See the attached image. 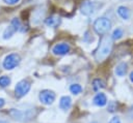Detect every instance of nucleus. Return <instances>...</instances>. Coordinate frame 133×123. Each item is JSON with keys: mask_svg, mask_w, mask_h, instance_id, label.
Instances as JSON below:
<instances>
[{"mask_svg": "<svg viewBox=\"0 0 133 123\" xmlns=\"http://www.w3.org/2000/svg\"><path fill=\"white\" fill-rule=\"evenodd\" d=\"M91 123H98V122H96V121H95V122H91Z\"/></svg>", "mask_w": 133, "mask_h": 123, "instance_id": "nucleus-27", "label": "nucleus"}, {"mask_svg": "<svg viewBox=\"0 0 133 123\" xmlns=\"http://www.w3.org/2000/svg\"><path fill=\"white\" fill-rule=\"evenodd\" d=\"M30 88H31V84H30V82L28 80H22V81H20L16 85V87H15L16 96L18 98H21V97L25 96L29 92Z\"/></svg>", "mask_w": 133, "mask_h": 123, "instance_id": "nucleus-5", "label": "nucleus"}, {"mask_svg": "<svg viewBox=\"0 0 133 123\" xmlns=\"http://www.w3.org/2000/svg\"><path fill=\"white\" fill-rule=\"evenodd\" d=\"M4 104H5V100H4L3 98H0V109H1V107H3V106H4Z\"/></svg>", "mask_w": 133, "mask_h": 123, "instance_id": "nucleus-24", "label": "nucleus"}, {"mask_svg": "<svg viewBox=\"0 0 133 123\" xmlns=\"http://www.w3.org/2000/svg\"><path fill=\"white\" fill-rule=\"evenodd\" d=\"M45 24L49 27H57L59 24H60V18L58 17H55V16H51V17H48L46 20H45Z\"/></svg>", "mask_w": 133, "mask_h": 123, "instance_id": "nucleus-11", "label": "nucleus"}, {"mask_svg": "<svg viewBox=\"0 0 133 123\" xmlns=\"http://www.w3.org/2000/svg\"><path fill=\"white\" fill-rule=\"evenodd\" d=\"M70 91H71L73 94L77 95V94L81 93V91H82V87H81L79 84H72V85L70 86Z\"/></svg>", "mask_w": 133, "mask_h": 123, "instance_id": "nucleus-16", "label": "nucleus"}, {"mask_svg": "<svg viewBox=\"0 0 133 123\" xmlns=\"http://www.w3.org/2000/svg\"><path fill=\"white\" fill-rule=\"evenodd\" d=\"M112 49V38L108 35H104L96 50L95 53V58L97 59V61H103L104 59H106Z\"/></svg>", "mask_w": 133, "mask_h": 123, "instance_id": "nucleus-1", "label": "nucleus"}, {"mask_svg": "<svg viewBox=\"0 0 133 123\" xmlns=\"http://www.w3.org/2000/svg\"><path fill=\"white\" fill-rule=\"evenodd\" d=\"M128 115H129V117L131 118V119H133V105L130 107V110H129V113H128Z\"/></svg>", "mask_w": 133, "mask_h": 123, "instance_id": "nucleus-23", "label": "nucleus"}, {"mask_svg": "<svg viewBox=\"0 0 133 123\" xmlns=\"http://www.w3.org/2000/svg\"><path fill=\"white\" fill-rule=\"evenodd\" d=\"M9 115L19 121H25V120H30L33 116L34 113L31 110H27V111H21V110H16V109H11L9 111Z\"/></svg>", "mask_w": 133, "mask_h": 123, "instance_id": "nucleus-4", "label": "nucleus"}, {"mask_svg": "<svg viewBox=\"0 0 133 123\" xmlns=\"http://www.w3.org/2000/svg\"><path fill=\"white\" fill-rule=\"evenodd\" d=\"M38 98H39V101H41L43 104L50 105V104H52V103L55 101L56 95H55V93H54L52 90L45 89V90L41 91V93H39V95H38Z\"/></svg>", "mask_w": 133, "mask_h": 123, "instance_id": "nucleus-6", "label": "nucleus"}, {"mask_svg": "<svg viewBox=\"0 0 133 123\" xmlns=\"http://www.w3.org/2000/svg\"><path fill=\"white\" fill-rule=\"evenodd\" d=\"M70 52V45L65 42H60V43H56L53 48H52V53L54 55L57 56H62L65 55Z\"/></svg>", "mask_w": 133, "mask_h": 123, "instance_id": "nucleus-8", "label": "nucleus"}, {"mask_svg": "<svg viewBox=\"0 0 133 123\" xmlns=\"http://www.w3.org/2000/svg\"><path fill=\"white\" fill-rule=\"evenodd\" d=\"M10 84V79L7 75H2L0 76V86L1 87H7Z\"/></svg>", "mask_w": 133, "mask_h": 123, "instance_id": "nucleus-18", "label": "nucleus"}, {"mask_svg": "<svg viewBox=\"0 0 133 123\" xmlns=\"http://www.w3.org/2000/svg\"><path fill=\"white\" fill-rule=\"evenodd\" d=\"M97 10V6H96V3L92 2V1H89V0H85L84 2H82L81 6H80V11L82 14L86 16V17H89V16H92Z\"/></svg>", "mask_w": 133, "mask_h": 123, "instance_id": "nucleus-7", "label": "nucleus"}, {"mask_svg": "<svg viewBox=\"0 0 133 123\" xmlns=\"http://www.w3.org/2000/svg\"><path fill=\"white\" fill-rule=\"evenodd\" d=\"M17 32V30H16V28L12 26V25H9L8 27H6L5 28V30H4V32H3V38L4 39H8V38H10L15 33Z\"/></svg>", "mask_w": 133, "mask_h": 123, "instance_id": "nucleus-14", "label": "nucleus"}, {"mask_svg": "<svg viewBox=\"0 0 133 123\" xmlns=\"http://www.w3.org/2000/svg\"><path fill=\"white\" fill-rule=\"evenodd\" d=\"M115 74L118 75V76H124L127 72V64L125 62H122L119 63L116 67H115Z\"/></svg>", "mask_w": 133, "mask_h": 123, "instance_id": "nucleus-13", "label": "nucleus"}, {"mask_svg": "<svg viewBox=\"0 0 133 123\" xmlns=\"http://www.w3.org/2000/svg\"><path fill=\"white\" fill-rule=\"evenodd\" d=\"M117 14L123 20H128L130 18V10L126 6H118L117 7Z\"/></svg>", "mask_w": 133, "mask_h": 123, "instance_id": "nucleus-12", "label": "nucleus"}, {"mask_svg": "<svg viewBox=\"0 0 133 123\" xmlns=\"http://www.w3.org/2000/svg\"><path fill=\"white\" fill-rule=\"evenodd\" d=\"M10 25H12V26L16 28L17 31L21 30V28H22V24H21V22H20V20H19L18 18H14V19L11 20V22H10Z\"/></svg>", "mask_w": 133, "mask_h": 123, "instance_id": "nucleus-19", "label": "nucleus"}, {"mask_svg": "<svg viewBox=\"0 0 133 123\" xmlns=\"http://www.w3.org/2000/svg\"><path fill=\"white\" fill-rule=\"evenodd\" d=\"M92 88L95 91H99L100 89H103L105 88V83L103 80L101 79H95L92 81Z\"/></svg>", "mask_w": 133, "mask_h": 123, "instance_id": "nucleus-15", "label": "nucleus"}, {"mask_svg": "<svg viewBox=\"0 0 133 123\" xmlns=\"http://www.w3.org/2000/svg\"><path fill=\"white\" fill-rule=\"evenodd\" d=\"M92 102L95 105L97 106H104L106 103H107V97L104 93L100 92V93H97L92 99Z\"/></svg>", "mask_w": 133, "mask_h": 123, "instance_id": "nucleus-9", "label": "nucleus"}, {"mask_svg": "<svg viewBox=\"0 0 133 123\" xmlns=\"http://www.w3.org/2000/svg\"><path fill=\"white\" fill-rule=\"evenodd\" d=\"M130 81H131V82L133 83V71H132V72L130 73Z\"/></svg>", "mask_w": 133, "mask_h": 123, "instance_id": "nucleus-25", "label": "nucleus"}, {"mask_svg": "<svg viewBox=\"0 0 133 123\" xmlns=\"http://www.w3.org/2000/svg\"><path fill=\"white\" fill-rule=\"evenodd\" d=\"M20 61H21L20 56H19L18 54H16V53H11V54L7 55V56L4 58L2 65H3V68H4V69H6V70H11V69H14L16 66L19 65Z\"/></svg>", "mask_w": 133, "mask_h": 123, "instance_id": "nucleus-3", "label": "nucleus"}, {"mask_svg": "<svg viewBox=\"0 0 133 123\" xmlns=\"http://www.w3.org/2000/svg\"><path fill=\"white\" fill-rule=\"evenodd\" d=\"M0 123H8L7 121H4V120H0Z\"/></svg>", "mask_w": 133, "mask_h": 123, "instance_id": "nucleus-26", "label": "nucleus"}, {"mask_svg": "<svg viewBox=\"0 0 133 123\" xmlns=\"http://www.w3.org/2000/svg\"><path fill=\"white\" fill-rule=\"evenodd\" d=\"M115 110H116V104H115L113 101H110V102L108 103L107 111H108V112H110V113H113Z\"/></svg>", "mask_w": 133, "mask_h": 123, "instance_id": "nucleus-20", "label": "nucleus"}, {"mask_svg": "<svg viewBox=\"0 0 133 123\" xmlns=\"http://www.w3.org/2000/svg\"><path fill=\"white\" fill-rule=\"evenodd\" d=\"M123 35H124V31L121 28H116V29L113 30L112 35H111V38L112 39H119Z\"/></svg>", "mask_w": 133, "mask_h": 123, "instance_id": "nucleus-17", "label": "nucleus"}, {"mask_svg": "<svg viewBox=\"0 0 133 123\" xmlns=\"http://www.w3.org/2000/svg\"><path fill=\"white\" fill-rule=\"evenodd\" d=\"M92 26H94V30L97 34L104 36L111 29V22L109 19H107L105 17H100L95 20Z\"/></svg>", "mask_w": 133, "mask_h": 123, "instance_id": "nucleus-2", "label": "nucleus"}, {"mask_svg": "<svg viewBox=\"0 0 133 123\" xmlns=\"http://www.w3.org/2000/svg\"><path fill=\"white\" fill-rule=\"evenodd\" d=\"M6 4H8V5H14V4H17L20 0H3Z\"/></svg>", "mask_w": 133, "mask_h": 123, "instance_id": "nucleus-22", "label": "nucleus"}, {"mask_svg": "<svg viewBox=\"0 0 133 123\" xmlns=\"http://www.w3.org/2000/svg\"><path fill=\"white\" fill-rule=\"evenodd\" d=\"M72 105V99L70 96L68 95H64L60 98L59 100V107L62 110V111H68Z\"/></svg>", "mask_w": 133, "mask_h": 123, "instance_id": "nucleus-10", "label": "nucleus"}, {"mask_svg": "<svg viewBox=\"0 0 133 123\" xmlns=\"http://www.w3.org/2000/svg\"><path fill=\"white\" fill-rule=\"evenodd\" d=\"M108 123H121V120H119V118H118V117L114 116V117H112V118L109 120V122H108Z\"/></svg>", "mask_w": 133, "mask_h": 123, "instance_id": "nucleus-21", "label": "nucleus"}]
</instances>
